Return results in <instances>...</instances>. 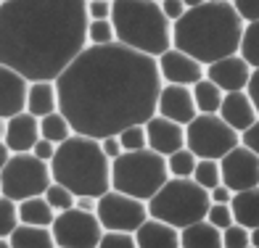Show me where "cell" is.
<instances>
[{
	"label": "cell",
	"instance_id": "34",
	"mask_svg": "<svg viewBox=\"0 0 259 248\" xmlns=\"http://www.w3.org/2000/svg\"><path fill=\"white\" fill-rule=\"evenodd\" d=\"M116 137H119V143H122L124 151H143V148H148L146 124H130V127H124Z\"/></svg>",
	"mask_w": 259,
	"mask_h": 248
},
{
	"label": "cell",
	"instance_id": "20",
	"mask_svg": "<svg viewBox=\"0 0 259 248\" xmlns=\"http://www.w3.org/2000/svg\"><path fill=\"white\" fill-rule=\"evenodd\" d=\"M135 245L138 248H178L180 245V230L169 222L148 217L135 230Z\"/></svg>",
	"mask_w": 259,
	"mask_h": 248
},
{
	"label": "cell",
	"instance_id": "11",
	"mask_svg": "<svg viewBox=\"0 0 259 248\" xmlns=\"http://www.w3.org/2000/svg\"><path fill=\"white\" fill-rule=\"evenodd\" d=\"M96 214L103 224V230H124L135 232L148 219V204L135 195H127L122 190H106L98 198Z\"/></svg>",
	"mask_w": 259,
	"mask_h": 248
},
{
	"label": "cell",
	"instance_id": "2",
	"mask_svg": "<svg viewBox=\"0 0 259 248\" xmlns=\"http://www.w3.org/2000/svg\"><path fill=\"white\" fill-rule=\"evenodd\" d=\"M88 48L85 0H3L0 64L29 82L53 79Z\"/></svg>",
	"mask_w": 259,
	"mask_h": 248
},
{
	"label": "cell",
	"instance_id": "10",
	"mask_svg": "<svg viewBox=\"0 0 259 248\" xmlns=\"http://www.w3.org/2000/svg\"><path fill=\"white\" fill-rule=\"evenodd\" d=\"M51 230L58 248H98L103 224L96 211H82L72 206L66 211H56Z\"/></svg>",
	"mask_w": 259,
	"mask_h": 248
},
{
	"label": "cell",
	"instance_id": "24",
	"mask_svg": "<svg viewBox=\"0 0 259 248\" xmlns=\"http://www.w3.org/2000/svg\"><path fill=\"white\" fill-rule=\"evenodd\" d=\"M11 248H53V230L42 224H27L19 222V227L11 232Z\"/></svg>",
	"mask_w": 259,
	"mask_h": 248
},
{
	"label": "cell",
	"instance_id": "4",
	"mask_svg": "<svg viewBox=\"0 0 259 248\" xmlns=\"http://www.w3.org/2000/svg\"><path fill=\"white\" fill-rule=\"evenodd\" d=\"M53 182H61L74 195L101 198L111 190V159L103 153L101 140L90 135H72L56 145L51 159Z\"/></svg>",
	"mask_w": 259,
	"mask_h": 248
},
{
	"label": "cell",
	"instance_id": "43",
	"mask_svg": "<svg viewBox=\"0 0 259 248\" xmlns=\"http://www.w3.org/2000/svg\"><path fill=\"white\" fill-rule=\"evenodd\" d=\"M101 148H103V153H106V156H109L111 161H114V159H116V156H119V153L124 151V148H122V143H119V137H116V135L101 137Z\"/></svg>",
	"mask_w": 259,
	"mask_h": 248
},
{
	"label": "cell",
	"instance_id": "48",
	"mask_svg": "<svg viewBox=\"0 0 259 248\" xmlns=\"http://www.w3.org/2000/svg\"><path fill=\"white\" fill-rule=\"evenodd\" d=\"M251 248H259V224L251 227Z\"/></svg>",
	"mask_w": 259,
	"mask_h": 248
},
{
	"label": "cell",
	"instance_id": "6",
	"mask_svg": "<svg viewBox=\"0 0 259 248\" xmlns=\"http://www.w3.org/2000/svg\"><path fill=\"white\" fill-rule=\"evenodd\" d=\"M146 204L148 217L164 219L172 227L183 230L198 219H206L211 198L206 187H201L193 177H169Z\"/></svg>",
	"mask_w": 259,
	"mask_h": 248
},
{
	"label": "cell",
	"instance_id": "22",
	"mask_svg": "<svg viewBox=\"0 0 259 248\" xmlns=\"http://www.w3.org/2000/svg\"><path fill=\"white\" fill-rule=\"evenodd\" d=\"M183 248H222V230L214 227L209 219H198L180 230Z\"/></svg>",
	"mask_w": 259,
	"mask_h": 248
},
{
	"label": "cell",
	"instance_id": "17",
	"mask_svg": "<svg viewBox=\"0 0 259 248\" xmlns=\"http://www.w3.org/2000/svg\"><path fill=\"white\" fill-rule=\"evenodd\" d=\"M146 135H148V148L161 153V156H169V153L185 145V124H178L161 114H154L146 122Z\"/></svg>",
	"mask_w": 259,
	"mask_h": 248
},
{
	"label": "cell",
	"instance_id": "45",
	"mask_svg": "<svg viewBox=\"0 0 259 248\" xmlns=\"http://www.w3.org/2000/svg\"><path fill=\"white\" fill-rule=\"evenodd\" d=\"M209 198H211V204H230V198H233V190L228 185H217V187H211L209 190Z\"/></svg>",
	"mask_w": 259,
	"mask_h": 248
},
{
	"label": "cell",
	"instance_id": "30",
	"mask_svg": "<svg viewBox=\"0 0 259 248\" xmlns=\"http://www.w3.org/2000/svg\"><path fill=\"white\" fill-rule=\"evenodd\" d=\"M193 180L211 190V187H217L222 182V172H220V161L217 159H198L196 161V169H193Z\"/></svg>",
	"mask_w": 259,
	"mask_h": 248
},
{
	"label": "cell",
	"instance_id": "8",
	"mask_svg": "<svg viewBox=\"0 0 259 248\" xmlns=\"http://www.w3.org/2000/svg\"><path fill=\"white\" fill-rule=\"evenodd\" d=\"M51 182H53L51 164L37 159L32 151L11 153L6 167L0 169V193L14 198L16 204L32 195H42Z\"/></svg>",
	"mask_w": 259,
	"mask_h": 248
},
{
	"label": "cell",
	"instance_id": "31",
	"mask_svg": "<svg viewBox=\"0 0 259 248\" xmlns=\"http://www.w3.org/2000/svg\"><path fill=\"white\" fill-rule=\"evenodd\" d=\"M16 227H19V204L0 193V238H11V232Z\"/></svg>",
	"mask_w": 259,
	"mask_h": 248
},
{
	"label": "cell",
	"instance_id": "12",
	"mask_svg": "<svg viewBox=\"0 0 259 248\" xmlns=\"http://www.w3.org/2000/svg\"><path fill=\"white\" fill-rule=\"evenodd\" d=\"M220 172H222V185H228L233 193L254 187L259 185V156L251 148L238 143L220 159Z\"/></svg>",
	"mask_w": 259,
	"mask_h": 248
},
{
	"label": "cell",
	"instance_id": "44",
	"mask_svg": "<svg viewBox=\"0 0 259 248\" xmlns=\"http://www.w3.org/2000/svg\"><path fill=\"white\" fill-rule=\"evenodd\" d=\"M246 95L251 98L256 116H259V69H251V77H249V85H246Z\"/></svg>",
	"mask_w": 259,
	"mask_h": 248
},
{
	"label": "cell",
	"instance_id": "27",
	"mask_svg": "<svg viewBox=\"0 0 259 248\" xmlns=\"http://www.w3.org/2000/svg\"><path fill=\"white\" fill-rule=\"evenodd\" d=\"M72 135H74V129H72V124H69V119L61 111H53V114L40 119V137L51 140V143H56V145L64 143V140L72 137Z\"/></svg>",
	"mask_w": 259,
	"mask_h": 248
},
{
	"label": "cell",
	"instance_id": "36",
	"mask_svg": "<svg viewBox=\"0 0 259 248\" xmlns=\"http://www.w3.org/2000/svg\"><path fill=\"white\" fill-rule=\"evenodd\" d=\"M98 248H138L135 245V232L124 230H103L101 245Z\"/></svg>",
	"mask_w": 259,
	"mask_h": 248
},
{
	"label": "cell",
	"instance_id": "28",
	"mask_svg": "<svg viewBox=\"0 0 259 248\" xmlns=\"http://www.w3.org/2000/svg\"><path fill=\"white\" fill-rule=\"evenodd\" d=\"M238 56L251 69H259V21H246V24H243Z\"/></svg>",
	"mask_w": 259,
	"mask_h": 248
},
{
	"label": "cell",
	"instance_id": "1",
	"mask_svg": "<svg viewBox=\"0 0 259 248\" xmlns=\"http://www.w3.org/2000/svg\"><path fill=\"white\" fill-rule=\"evenodd\" d=\"M161 74L154 56L122 42L88 45L56 77L58 111L77 135L109 137L156 114Z\"/></svg>",
	"mask_w": 259,
	"mask_h": 248
},
{
	"label": "cell",
	"instance_id": "19",
	"mask_svg": "<svg viewBox=\"0 0 259 248\" xmlns=\"http://www.w3.org/2000/svg\"><path fill=\"white\" fill-rule=\"evenodd\" d=\"M222 119H225L235 132H243L246 127H251L256 122V109L251 98L246 95V90H235V92H225L217 111Z\"/></svg>",
	"mask_w": 259,
	"mask_h": 248
},
{
	"label": "cell",
	"instance_id": "42",
	"mask_svg": "<svg viewBox=\"0 0 259 248\" xmlns=\"http://www.w3.org/2000/svg\"><path fill=\"white\" fill-rule=\"evenodd\" d=\"M32 153H34V156H37V159H42V161H48V164H51V159H53V153H56V143H51V140H45V137H40L37 143H34Z\"/></svg>",
	"mask_w": 259,
	"mask_h": 248
},
{
	"label": "cell",
	"instance_id": "35",
	"mask_svg": "<svg viewBox=\"0 0 259 248\" xmlns=\"http://www.w3.org/2000/svg\"><path fill=\"white\" fill-rule=\"evenodd\" d=\"M222 248H251V230L233 222L222 230Z\"/></svg>",
	"mask_w": 259,
	"mask_h": 248
},
{
	"label": "cell",
	"instance_id": "51",
	"mask_svg": "<svg viewBox=\"0 0 259 248\" xmlns=\"http://www.w3.org/2000/svg\"><path fill=\"white\" fill-rule=\"evenodd\" d=\"M0 3H3V0H0Z\"/></svg>",
	"mask_w": 259,
	"mask_h": 248
},
{
	"label": "cell",
	"instance_id": "39",
	"mask_svg": "<svg viewBox=\"0 0 259 248\" xmlns=\"http://www.w3.org/2000/svg\"><path fill=\"white\" fill-rule=\"evenodd\" d=\"M243 21H259V0H230Z\"/></svg>",
	"mask_w": 259,
	"mask_h": 248
},
{
	"label": "cell",
	"instance_id": "49",
	"mask_svg": "<svg viewBox=\"0 0 259 248\" xmlns=\"http://www.w3.org/2000/svg\"><path fill=\"white\" fill-rule=\"evenodd\" d=\"M183 3H185V8H196V6L206 3V0H183Z\"/></svg>",
	"mask_w": 259,
	"mask_h": 248
},
{
	"label": "cell",
	"instance_id": "21",
	"mask_svg": "<svg viewBox=\"0 0 259 248\" xmlns=\"http://www.w3.org/2000/svg\"><path fill=\"white\" fill-rule=\"evenodd\" d=\"M27 111L32 116H37V119L58 111V87H56L53 79H34V82H29Z\"/></svg>",
	"mask_w": 259,
	"mask_h": 248
},
{
	"label": "cell",
	"instance_id": "25",
	"mask_svg": "<svg viewBox=\"0 0 259 248\" xmlns=\"http://www.w3.org/2000/svg\"><path fill=\"white\" fill-rule=\"evenodd\" d=\"M53 219H56V211L48 201H45V195H32V198L19 201V222L51 227Z\"/></svg>",
	"mask_w": 259,
	"mask_h": 248
},
{
	"label": "cell",
	"instance_id": "47",
	"mask_svg": "<svg viewBox=\"0 0 259 248\" xmlns=\"http://www.w3.org/2000/svg\"><path fill=\"white\" fill-rule=\"evenodd\" d=\"M11 159V148L6 145V140H0V169L6 167V161Z\"/></svg>",
	"mask_w": 259,
	"mask_h": 248
},
{
	"label": "cell",
	"instance_id": "23",
	"mask_svg": "<svg viewBox=\"0 0 259 248\" xmlns=\"http://www.w3.org/2000/svg\"><path fill=\"white\" fill-rule=\"evenodd\" d=\"M230 211L233 219L243 224V227H256L259 224V185L246 187V190H235L230 198Z\"/></svg>",
	"mask_w": 259,
	"mask_h": 248
},
{
	"label": "cell",
	"instance_id": "18",
	"mask_svg": "<svg viewBox=\"0 0 259 248\" xmlns=\"http://www.w3.org/2000/svg\"><path fill=\"white\" fill-rule=\"evenodd\" d=\"M6 145L11 153H27L34 148V143L40 140V119L32 116L29 111H21L16 116L6 119Z\"/></svg>",
	"mask_w": 259,
	"mask_h": 248
},
{
	"label": "cell",
	"instance_id": "5",
	"mask_svg": "<svg viewBox=\"0 0 259 248\" xmlns=\"http://www.w3.org/2000/svg\"><path fill=\"white\" fill-rule=\"evenodd\" d=\"M111 24L116 42L159 58L172 48V21L159 0H111Z\"/></svg>",
	"mask_w": 259,
	"mask_h": 248
},
{
	"label": "cell",
	"instance_id": "16",
	"mask_svg": "<svg viewBox=\"0 0 259 248\" xmlns=\"http://www.w3.org/2000/svg\"><path fill=\"white\" fill-rule=\"evenodd\" d=\"M204 77L214 82L222 92H235V90H246L249 77H251V66L238 53H233V56L220 58L214 64H206Z\"/></svg>",
	"mask_w": 259,
	"mask_h": 248
},
{
	"label": "cell",
	"instance_id": "3",
	"mask_svg": "<svg viewBox=\"0 0 259 248\" xmlns=\"http://www.w3.org/2000/svg\"><path fill=\"white\" fill-rule=\"evenodd\" d=\"M246 21L235 14L230 0H206L188 8L183 19L172 24V48H178L196 61L214 64L225 56L238 53Z\"/></svg>",
	"mask_w": 259,
	"mask_h": 248
},
{
	"label": "cell",
	"instance_id": "9",
	"mask_svg": "<svg viewBox=\"0 0 259 248\" xmlns=\"http://www.w3.org/2000/svg\"><path fill=\"white\" fill-rule=\"evenodd\" d=\"M241 143V132L222 119L220 114H196L185 124V145L198 159H222L230 148Z\"/></svg>",
	"mask_w": 259,
	"mask_h": 248
},
{
	"label": "cell",
	"instance_id": "32",
	"mask_svg": "<svg viewBox=\"0 0 259 248\" xmlns=\"http://www.w3.org/2000/svg\"><path fill=\"white\" fill-rule=\"evenodd\" d=\"M109 42H116L111 19H103V21L88 19V45H109Z\"/></svg>",
	"mask_w": 259,
	"mask_h": 248
},
{
	"label": "cell",
	"instance_id": "15",
	"mask_svg": "<svg viewBox=\"0 0 259 248\" xmlns=\"http://www.w3.org/2000/svg\"><path fill=\"white\" fill-rule=\"evenodd\" d=\"M27 92H29V79L0 64V119H11L21 111H27Z\"/></svg>",
	"mask_w": 259,
	"mask_h": 248
},
{
	"label": "cell",
	"instance_id": "7",
	"mask_svg": "<svg viewBox=\"0 0 259 248\" xmlns=\"http://www.w3.org/2000/svg\"><path fill=\"white\" fill-rule=\"evenodd\" d=\"M169 180L167 156L143 148V151H122L111 161V187L140 201H148L159 187Z\"/></svg>",
	"mask_w": 259,
	"mask_h": 248
},
{
	"label": "cell",
	"instance_id": "38",
	"mask_svg": "<svg viewBox=\"0 0 259 248\" xmlns=\"http://www.w3.org/2000/svg\"><path fill=\"white\" fill-rule=\"evenodd\" d=\"M85 8H88V19L93 21L111 19V0H85Z\"/></svg>",
	"mask_w": 259,
	"mask_h": 248
},
{
	"label": "cell",
	"instance_id": "14",
	"mask_svg": "<svg viewBox=\"0 0 259 248\" xmlns=\"http://www.w3.org/2000/svg\"><path fill=\"white\" fill-rule=\"evenodd\" d=\"M156 114L167 116V119L178 122V124L193 122V116L198 114L193 90L188 85H169V82H164L159 90V98H156Z\"/></svg>",
	"mask_w": 259,
	"mask_h": 248
},
{
	"label": "cell",
	"instance_id": "33",
	"mask_svg": "<svg viewBox=\"0 0 259 248\" xmlns=\"http://www.w3.org/2000/svg\"><path fill=\"white\" fill-rule=\"evenodd\" d=\"M45 201L53 206V211H66L74 206V193L69 190V187H64L61 182H51L48 187H45Z\"/></svg>",
	"mask_w": 259,
	"mask_h": 248
},
{
	"label": "cell",
	"instance_id": "50",
	"mask_svg": "<svg viewBox=\"0 0 259 248\" xmlns=\"http://www.w3.org/2000/svg\"><path fill=\"white\" fill-rule=\"evenodd\" d=\"M0 248H11V240L8 238H0Z\"/></svg>",
	"mask_w": 259,
	"mask_h": 248
},
{
	"label": "cell",
	"instance_id": "40",
	"mask_svg": "<svg viewBox=\"0 0 259 248\" xmlns=\"http://www.w3.org/2000/svg\"><path fill=\"white\" fill-rule=\"evenodd\" d=\"M159 6H161L164 16H167V19L172 21V24H175V21H178V19H183V14L188 11L183 0H159Z\"/></svg>",
	"mask_w": 259,
	"mask_h": 248
},
{
	"label": "cell",
	"instance_id": "13",
	"mask_svg": "<svg viewBox=\"0 0 259 248\" xmlns=\"http://www.w3.org/2000/svg\"><path fill=\"white\" fill-rule=\"evenodd\" d=\"M159 74H161V82H169V85H196L198 79H204V72L206 66L201 61H196L193 56H188L178 48H169L164 51L159 58Z\"/></svg>",
	"mask_w": 259,
	"mask_h": 248
},
{
	"label": "cell",
	"instance_id": "26",
	"mask_svg": "<svg viewBox=\"0 0 259 248\" xmlns=\"http://www.w3.org/2000/svg\"><path fill=\"white\" fill-rule=\"evenodd\" d=\"M191 90H193V101H196V109H198V114H217L220 111V103H222V92L214 82L211 79H198L196 85H191Z\"/></svg>",
	"mask_w": 259,
	"mask_h": 248
},
{
	"label": "cell",
	"instance_id": "46",
	"mask_svg": "<svg viewBox=\"0 0 259 248\" xmlns=\"http://www.w3.org/2000/svg\"><path fill=\"white\" fill-rule=\"evenodd\" d=\"M74 206L82 211H96L98 209V198L96 195H74Z\"/></svg>",
	"mask_w": 259,
	"mask_h": 248
},
{
	"label": "cell",
	"instance_id": "37",
	"mask_svg": "<svg viewBox=\"0 0 259 248\" xmlns=\"http://www.w3.org/2000/svg\"><path fill=\"white\" fill-rule=\"evenodd\" d=\"M206 219L214 224V227H220V230L230 227V224L235 222L233 219V211H230V204H211L209 211H206Z\"/></svg>",
	"mask_w": 259,
	"mask_h": 248
},
{
	"label": "cell",
	"instance_id": "41",
	"mask_svg": "<svg viewBox=\"0 0 259 248\" xmlns=\"http://www.w3.org/2000/svg\"><path fill=\"white\" fill-rule=\"evenodd\" d=\"M241 145L251 148L256 156H259V116H256V122L251 127H246L243 132H241Z\"/></svg>",
	"mask_w": 259,
	"mask_h": 248
},
{
	"label": "cell",
	"instance_id": "29",
	"mask_svg": "<svg viewBox=\"0 0 259 248\" xmlns=\"http://www.w3.org/2000/svg\"><path fill=\"white\" fill-rule=\"evenodd\" d=\"M196 161L198 156L188 148H178L175 153H169L167 156V167H169V177H193V169H196Z\"/></svg>",
	"mask_w": 259,
	"mask_h": 248
}]
</instances>
